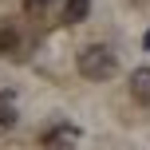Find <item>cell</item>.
Here are the masks:
<instances>
[{
    "mask_svg": "<svg viewBox=\"0 0 150 150\" xmlns=\"http://www.w3.org/2000/svg\"><path fill=\"white\" fill-rule=\"evenodd\" d=\"M75 67H79L83 79L103 83V79H111V75L119 71V55H115L107 44H87V47L79 52V59H75Z\"/></svg>",
    "mask_w": 150,
    "mask_h": 150,
    "instance_id": "1",
    "label": "cell"
},
{
    "mask_svg": "<svg viewBox=\"0 0 150 150\" xmlns=\"http://www.w3.org/2000/svg\"><path fill=\"white\" fill-rule=\"evenodd\" d=\"M40 146H44V150H75V146H79V127H71V122H59V127L44 130Z\"/></svg>",
    "mask_w": 150,
    "mask_h": 150,
    "instance_id": "2",
    "label": "cell"
},
{
    "mask_svg": "<svg viewBox=\"0 0 150 150\" xmlns=\"http://www.w3.org/2000/svg\"><path fill=\"white\" fill-rule=\"evenodd\" d=\"M130 95H134V103L150 107V67H138V71H130Z\"/></svg>",
    "mask_w": 150,
    "mask_h": 150,
    "instance_id": "3",
    "label": "cell"
},
{
    "mask_svg": "<svg viewBox=\"0 0 150 150\" xmlns=\"http://www.w3.org/2000/svg\"><path fill=\"white\" fill-rule=\"evenodd\" d=\"M20 119V99L12 91H0V127H12Z\"/></svg>",
    "mask_w": 150,
    "mask_h": 150,
    "instance_id": "4",
    "label": "cell"
},
{
    "mask_svg": "<svg viewBox=\"0 0 150 150\" xmlns=\"http://www.w3.org/2000/svg\"><path fill=\"white\" fill-rule=\"evenodd\" d=\"M16 52H20V32L12 24H4L0 28V55H16Z\"/></svg>",
    "mask_w": 150,
    "mask_h": 150,
    "instance_id": "5",
    "label": "cell"
},
{
    "mask_svg": "<svg viewBox=\"0 0 150 150\" xmlns=\"http://www.w3.org/2000/svg\"><path fill=\"white\" fill-rule=\"evenodd\" d=\"M87 12H91V0H67V4H63V20L67 24L87 20Z\"/></svg>",
    "mask_w": 150,
    "mask_h": 150,
    "instance_id": "6",
    "label": "cell"
},
{
    "mask_svg": "<svg viewBox=\"0 0 150 150\" xmlns=\"http://www.w3.org/2000/svg\"><path fill=\"white\" fill-rule=\"evenodd\" d=\"M52 0H24V12H44Z\"/></svg>",
    "mask_w": 150,
    "mask_h": 150,
    "instance_id": "7",
    "label": "cell"
},
{
    "mask_svg": "<svg viewBox=\"0 0 150 150\" xmlns=\"http://www.w3.org/2000/svg\"><path fill=\"white\" fill-rule=\"evenodd\" d=\"M142 47H146V52H150V32H146V36H142Z\"/></svg>",
    "mask_w": 150,
    "mask_h": 150,
    "instance_id": "8",
    "label": "cell"
}]
</instances>
